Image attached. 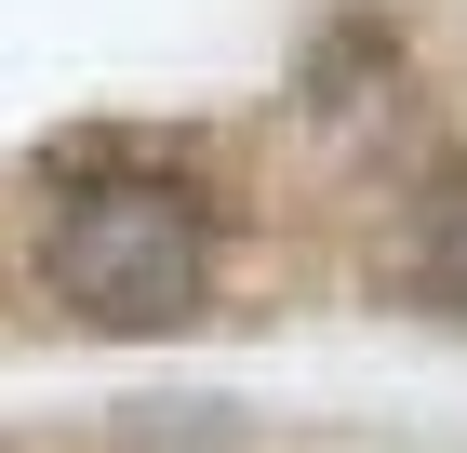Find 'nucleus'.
<instances>
[{
    "label": "nucleus",
    "mask_w": 467,
    "mask_h": 453,
    "mask_svg": "<svg viewBox=\"0 0 467 453\" xmlns=\"http://www.w3.org/2000/svg\"><path fill=\"white\" fill-rule=\"evenodd\" d=\"M40 267L94 334H174L201 293H214V227L174 174H94L54 201L40 227Z\"/></svg>",
    "instance_id": "1"
},
{
    "label": "nucleus",
    "mask_w": 467,
    "mask_h": 453,
    "mask_svg": "<svg viewBox=\"0 0 467 453\" xmlns=\"http://www.w3.org/2000/svg\"><path fill=\"white\" fill-rule=\"evenodd\" d=\"M414 293H428L441 320H467V187H441V201L414 213Z\"/></svg>",
    "instance_id": "2"
}]
</instances>
